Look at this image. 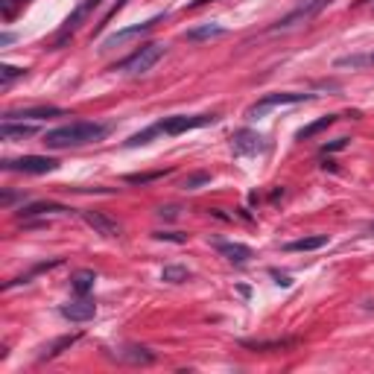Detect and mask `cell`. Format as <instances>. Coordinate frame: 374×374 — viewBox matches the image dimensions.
I'll return each mask as SVG.
<instances>
[{"instance_id": "cell-1", "label": "cell", "mask_w": 374, "mask_h": 374, "mask_svg": "<svg viewBox=\"0 0 374 374\" xmlns=\"http://www.w3.org/2000/svg\"><path fill=\"white\" fill-rule=\"evenodd\" d=\"M108 132H112V126H105V123H68V126H56L50 132H44L41 144L47 149H71V146L97 144Z\"/></svg>"}, {"instance_id": "cell-2", "label": "cell", "mask_w": 374, "mask_h": 374, "mask_svg": "<svg viewBox=\"0 0 374 374\" xmlns=\"http://www.w3.org/2000/svg\"><path fill=\"white\" fill-rule=\"evenodd\" d=\"M161 56H164V44H158V41H149V44H144L141 50H135L126 62H120V64H115L112 71H123V74H132V76H138V74H146V71H152L156 64L161 62Z\"/></svg>"}, {"instance_id": "cell-3", "label": "cell", "mask_w": 374, "mask_h": 374, "mask_svg": "<svg viewBox=\"0 0 374 374\" xmlns=\"http://www.w3.org/2000/svg\"><path fill=\"white\" fill-rule=\"evenodd\" d=\"M331 0H301V6L298 9H293L287 18H281L275 27H269V35H275V33H287V30H296L298 24H307V21H313Z\"/></svg>"}, {"instance_id": "cell-4", "label": "cell", "mask_w": 374, "mask_h": 374, "mask_svg": "<svg viewBox=\"0 0 374 374\" xmlns=\"http://www.w3.org/2000/svg\"><path fill=\"white\" fill-rule=\"evenodd\" d=\"M103 4V0H82V4L68 15V21H64V24L59 27V33H56V38H53V50H59V47H64V44H68L71 38H74V33L85 24V18L91 15L97 6Z\"/></svg>"}, {"instance_id": "cell-5", "label": "cell", "mask_w": 374, "mask_h": 374, "mask_svg": "<svg viewBox=\"0 0 374 374\" xmlns=\"http://www.w3.org/2000/svg\"><path fill=\"white\" fill-rule=\"evenodd\" d=\"M307 100H313V94H298V91H278V94H267V97H260L255 105H249V112L246 117L249 120H257L269 112V108H278V105H298V103H307Z\"/></svg>"}, {"instance_id": "cell-6", "label": "cell", "mask_w": 374, "mask_h": 374, "mask_svg": "<svg viewBox=\"0 0 374 374\" xmlns=\"http://www.w3.org/2000/svg\"><path fill=\"white\" fill-rule=\"evenodd\" d=\"M6 173H27V175H44V173H53L59 170V161L56 158H47V156H21V158H6L4 164Z\"/></svg>"}, {"instance_id": "cell-7", "label": "cell", "mask_w": 374, "mask_h": 374, "mask_svg": "<svg viewBox=\"0 0 374 374\" xmlns=\"http://www.w3.org/2000/svg\"><path fill=\"white\" fill-rule=\"evenodd\" d=\"M214 120H216V115H190V117L187 115H173V117H164L156 126H158V132H164V135L175 138V135H185V132H190V129H202Z\"/></svg>"}, {"instance_id": "cell-8", "label": "cell", "mask_w": 374, "mask_h": 374, "mask_svg": "<svg viewBox=\"0 0 374 374\" xmlns=\"http://www.w3.org/2000/svg\"><path fill=\"white\" fill-rule=\"evenodd\" d=\"M231 146H234V152H237V156H257V152H263V149H267V138H263L260 132L240 129V132H234Z\"/></svg>"}, {"instance_id": "cell-9", "label": "cell", "mask_w": 374, "mask_h": 374, "mask_svg": "<svg viewBox=\"0 0 374 374\" xmlns=\"http://www.w3.org/2000/svg\"><path fill=\"white\" fill-rule=\"evenodd\" d=\"M64 108H56V105H38V108H12V112L4 115V120L15 123V120H44V117H62Z\"/></svg>"}, {"instance_id": "cell-10", "label": "cell", "mask_w": 374, "mask_h": 374, "mask_svg": "<svg viewBox=\"0 0 374 374\" xmlns=\"http://www.w3.org/2000/svg\"><path fill=\"white\" fill-rule=\"evenodd\" d=\"M115 360H120L126 366H149V363H156V354L144 345H126V348L115 351Z\"/></svg>"}, {"instance_id": "cell-11", "label": "cell", "mask_w": 374, "mask_h": 374, "mask_svg": "<svg viewBox=\"0 0 374 374\" xmlns=\"http://www.w3.org/2000/svg\"><path fill=\"white\" fill-rule=\"evenodd\" d=\"M82 219L100 237H120V226L115 223V219H108L105 214H100V211H82Z\"/></svg>"}, {"instance_id": "cell-12", "label": "cell", "mask_w": 374, "mask_h": 374, "mask_svg": "<svg viewBox=\"0 0 374 374\" xmlns=\"http://www.w3.org/2000/svg\"><path fill=\"white\" fill-rule=\"evenodd\" d=\"M59 313L64 319H71V322H91L97 316V304L88 301V298H79V301H71V304H62Z\"/></svg>"}, {"instance_id": "cell-13", "label": "cell", "mask_w": 374, "mask_h": 374, "mask_svg": "<svg viewBox=\"0 0 374 374\" xmlns=\"http://www.w3.org/2000/svg\"><path fill=\"white\" fill-rule=\"evenodd\" d=\"M167 15H156V18H149L146 24H138V27H126V30H120V33H115V35H108L105 41H103V47H115V44H120V41H126V38H132V35H141V33H146V30H152L156 24H161Z\"/></svg>"}, {"instance_id": "cell-14", "label": "cell", "mask_w": 374, "mask_h": 374, "mask_svg": "<svg viewBox=\"0 0 374 374\" xmlns=\"http://www.w3.org/2000/svg\"><path fill=\"white\" fill-rule=\"evenodd\" d=\"M216 249H219V255H223L226 260L237 263V267H243V263H249V260L255 257V252H252L246 243H219Z\"/></svg>"}, {"instance_id": "cell-15", "label": "cell", "mask_w": 374, "mask_h": 374, "mask_svg": "<svg viewBox=\"0 0 374 374\" xmlns=\"http://www.w3.org/2000/svg\"><path fill=\"white\" fill-rule=\"evenodd\" d=\"M334 68H351V71H360V68H374V50L368 53H348V56H339L334 62Z\"/></svg>"}, {"instance_id": "cell-16", "label": "cell", "mask_w": 374, "mask_h": 374, "mask_svg": "<svg viewBox=\"0 0 374 374\" xmlns=\"http://www.w3.org/2000/svg\"><path fill=\"white\" fill-rule=\"evenodd\" d=\"M337 123V115H327V117H319V120H313V123H307V126H301L298 132H296V138L298 141H310V138H316L319 132H325V129H331Z\"/></svg>"}, {"instance_id": "cell-17", "label": "cell", "mask_w": 374, "mask_h": 374, "mask_svg": "<svg viewBox=\"0 0 374 374\" xmlns=\"http://www.w3.org/2000/svg\"><path fill=\"white\" fill-rule=\"evenodd\" d=\"M228 30L223 24H202V27H193L185 33L187 41H211V38H219V35H226Z\"/></svg>"}, {"instance_id": "cell-18", "label": "cell", "mask_w": 374, "mask_h": 374, "mask_svg": "<svg viewBox=\"0 0 374 374\" xmlns=\"http://www.w3.org/2000/svg\"><path fill=\"white\" fill-rule=\"evenodd\" d=\"M71 208H64V205H59V202H33V205H27V208H21L18 214L21 216H47V214H68Z\"/></svg>"}, {"instance_id": "cell-19", "label": "cell", "mask_w": 374, "mask_h": 374, "mask_svg": "<svg viewBox=\"0 0 374 374\" xmlns=\"http://www.w3.org/2000/svg\"><path fill=\"white\" fill-rule=\"evenodd\" d=\"M327 246V234H319V237H301V240H293V243H287L284 249L287 252H316Z\"/></svg>"}, {"instance_id": "cell-20", "label": "cell", "mask_w": 374, "mask_h": 374, "mask_svg": "<svg viewBox=\"0 0 374 374\" xmlns=\"http://www.w3.org/2000/svg\"><path fill=\"white\" fill-rule=\"evenodd\" d=\"M0 135H4V141H24V138L35 135V126H12L9 120H4V126H0Z\"/></svg>"}, {"instance_id": "cell-21", "label": "cell", "mask_w": 374, "mask_h": 374, "mask_svg": "<svg viewBox=\"0 0 374 374\" xmlns=\"http://www.w3.org/2000/svg\"><path fill=\"white\" fill-rule=\"evenodd\" d=\"M240 345H243V348H252V351H284V348H293V345H296V339H269V342L243 339Z\"/></svg>"}, {"instance_id": "cell-22", "label": "cell", "mask_w": 374, "mask_h": 374, "mask_svg": "<svg viewBox=\"0 0 374 374\" xmlns=\"http://www.w3.org/2000/svg\"><path fill=\"white\" fill-rule=\"evenodd\" d=\"M94 281H97V275L94 272H88V269H82V272H76L74 278H71V284H74V290L79 293V296H88L94 290Z\"/></svg>"}, {"instance_id": "cell-23", "label": "cell", "mask_w": 374, "mask_h": 374, "mask_svg": "<svg viewBox=\"0 0 374 374\" xmlns=\"http://www.w3.org/2000/svg\"><path fill=\"white\" fill-rule=\"evenodd\" d=\"M190 278V272H187V267H164V272H161V281H167V284H182V281H187Z\"/></svg>"}, {"instance_id": "cell-24", "label": "cell", "mask_w": 374, "mask_h": 374, "mask_svg": "<svg viewBox=\"0 0 374 374\" xmlns=\"http://www.w3.org/2000/svg\"><path fill=\"white\" fill-rule=\"evenodd\" d=\"M205 185H211V173H205V170L190 173L187 179L182 182V187H185V190H199V187H205Z\"/></svg>"}, {"instance_id": "cell-25", "label": "cell", "mask_w": 374, "mask_h": 374, "mask_svg": "<svg viewBox=\"0 0 374 374\" xmlns=\"http://www.w3.org/2000/svg\"><path fill=\"white\" fill-rule=\"evenodd\" d=\"M24 74H27L24 68H12V64H0V85H4V88H9L15 79H21Z\"/></svg>"}, {"instance_id": "cell-26", "label": "cell", "mask_w": 374, "mask_h": 374, "mask_svg": "<svg viewBox=\"0 0 374 374\" xmlns=\"http://www.w3.org/2000/svg\"><path fill=\"white\" fill-rule=\"evenodd\" d=\"M167 170H156V173H138V175H126V182L129 185H149V182H158L164 179Z\"/></svg>"}, {"instance_id": "cell-27", "label": "cell", "mask_w": 374, "mask_h": 374, "mask_svg": "<svg viewBox=\"0 0 374 374\" xmlns=\"http://www.w3.org/2000/svg\"><path fill=\"white\" fill-rule=\"evenodd\" d=\"M76 339H79V334H74V337H62L59 342H53V348L47 351V354H41V360H50V357H56V354H62V351H64V348H71V345H74Z\"/></svg>"}, {"instance_id": "cell-28", "label": "cell", "mask_w": 374, "mask_h": 374, "mask_svg": "<svg viewBox=\"0 0 374 374\" xmlns=\"http://www.w3.org/2000/svg\"><path fill=\"white\" fill-rule=\"evenodd\" d=\"M156 240H170V243H185V234H179V231H158L156 234Z\"/></svg>"}, {"instance_id": "cell-29", "label": "cell", "mask_w": 374, "mask_h": 374, "mask_svg": "<svg viewBox=\"0 0 374 374\" xmlns=\"http://www.w3.org/2000/svg\"><path fill=\"white\" fill-rule=\"evenodd\" d=\"M348 144H351V138H337V141H331V144H325L322 152H339V149H345Z\"/></svg>"}, {"instance_id": "cell-30", "label": "cell", "mask_w": 374, "mask_h": 374, "mask_svg": "<svg viewBox=\"0 0 374 374\" xmlns=\"http://www.w3.org/2000/svg\"><path fill=\"white\" fill-rule=\"evenodd\" d=\"M24 4H30V0H4V15H6V18H12L15 6H24Z\"/></svg>"}, {"instance_id": "cell-31", "label": "cell", "mask_w": 374, "mask_h": 374, "mask_svg": "<svg viewBox=\"0 0 374 374\" xmlns=\"http://www.w3.org/2000/svg\"><path fill=\"white\" fill-rule=\"evenodd\" d=\"M272 275H275V284H281V287H290V284H293L287 275H281V272H272Z\"/></svg>"}, {"instance_id": "cell-32", "label": "cell", "mask_w": 374, "mask_h": 374, "mask_svg": "<svg viewBox=\"0 0 374 374\" xmlns=\"http://www.w3.org/2000/svg\"><path fill=\"white\" fill-rule=\"evenodd\" d=\"M12 41H15L12 33H4V35H0V44H4V47H6V44H12Z\"/></svg>"}, {"instance_id": "cell-33", "label": "cell", "mask_w": 374, "mask_h": 374, "mask_svg": "<svg viewBox=\"0 0 374 374\" xmlns=\"http://www.w3.org/2000/svg\"><path fill=\"white\" fill-rule=\"evenodd\" d=\"M371 231H374V228H371Z\"/></svg>"}]
</instances>
